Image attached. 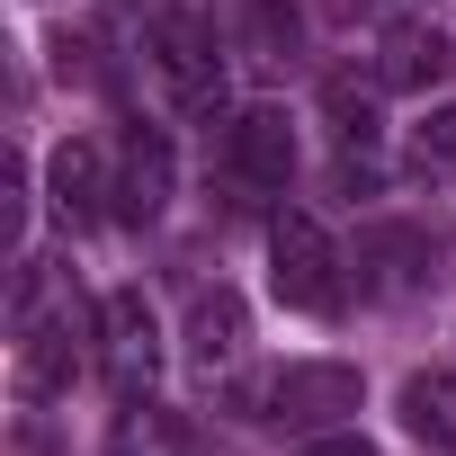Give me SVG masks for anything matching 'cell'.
I'll return each instance as SVG.
<instances>
[{
	"label": "cell",
	"instance_id": "cell-1",
	"mask_svg": "<svg viewBox=\"0 0 456 456\" xmlns=\"http://www.w3.org/2000/svg\"><path fill=\"white\" fill-rule=\"evenodd\" d=\"M269 287L287 314H340V251L314 215H278L269 233Z\"/></svg>",
	"mask_w": 456,
	"mask_h": 456
},
{
	"label": "cell",
	"instance_id": "cell-2",
	"mask_svg": "<svg viewBox=\"0 0 456 456\" xmlns=\"http://www.w3.org/2000/svg\"><path fill=\"white\" fill-rule=\"evenodd\" d=\"M143 54H152V72L170 81V99L188 117H224V63H215V37H206L197 10H161L152 37H143Z\"/></svg>",
	"mask_w": 456,
	"mask_h": 456
},
{
	"label": "cell",
	"instance_id": "cell-3",
	"mask_svg": "<svg viewBox=\"0 0 456 456\" xmlns=\"http://www.w3.org/2000/svg\"><path fill=\"white\" fill-rule=\"evenodd\" d=\"M99 340H108V385L117 394H143L152 367H161V314L143 305V287H117L99 305Z\"/></svg>",
	"mask_w": 456,
	"mask_h": 456
},
{
	"label": "cell",
	"instance_id": "cell-4",
	"mask_svg": "<svg viewBox=\"0 0 456 456\" xmlns=\"http://www.w3.org/2000/svg\"><path fill=\"white\" fill-rule=\"evenodd\" d=\"M224 152H233V179L287 188V170H296V126H287V108H242L233 134H224Z\"/></svg>",
	"mask_w": 456,
	"mask_h": 456
},
{
	"label": "cell",
	"instance_id": "cell-5",
	"mask_svg": "<svg viewBox=\"0 0 456 456\" xmlns=\"http://www.w3.org/2000/svg\"><path fill=\"white\" fill-rule=\"evenodd\" d=\"M81 305H54V314H28V349H19V376L28 394H63L81 376Z\"/></svg>",
	"mask_w": 456,
	"mask_h": 456
},
{
	"label": "cell",
	"instance_id": "cell-6",
	"mask_svg": "<svg viewBox=\"0 0 456 456\" xmlns=\"http://www.w3.org/2000/svg\"><path fill=\"white\" fill-rule=\"evenodd\" d=\"M269 420H296V429H314V420H340V411H358V376L349 367H287L269 394Z\"/></svg>",
	"mask_w": 456,
	"mask_h": 456
},
{
	"label": "cell",
	"instance_id": "cell-7",
	"mask_svg": "<svg viewBox=\"0 0 456 456\" xmlns=\"http://www.w3.org/2000/svg\"><path fill=\"white\" fill-rule=\"evenodd\" d=\"M108 197H117L126 224H152V215L170 206V143H161L152 126L126 134V152H117V188H108Z\"/></svg>",
	"mask_w": 456,
	"mask_h": 456
},
{
	"label": "cell",
	"instance_id": "cell-8",
	"mask_svg": "<svg viewBox=\"0 0 456 456\" xmlns=\"http://www.w3.org/2000/svg\"><path fill=\"white\" fill-rule=\"evenodd\" d=\"M242 340H251V314H242L233 287H206V296L188 305V367H197V376H224V367L242 358Z\"/></svg>",
	"mask_w": 456,
	"mask_h": 456
},
{
	"label": "cell",
	"instance_id": "cell-9",
	"mask_svg": "<svg viewBox=\"0 0 456 456\" xmlns=\"http://www.w3.org/2000/svg\"><path fill=\"white\" fill-rule=\"evenodd\" d=\"M438 72H447V37H438V28L394 19V28L376 37V81H385V90H429Z\"/></svg>",
	"mask_w": 456,
	"mask_h": 456
},
{
	"label": "cell",
	"instance_id": "cell-10",
	"mask_svg": "<svg viewBox=\"0 0 456 456\" xmlns=\"http://www.w3.org/2000/svg\"><path fill=\"white\" fill-rule=\"evenodd\" d=\"M108 456H188V429H179L161 403L126 394V411H117V429H108Z\"/></svg>",
	"mask_w": 456,
	"mask_h": 456
},
{
	"label": "cell",
	"instance_id": "cell-11",
	"mask_svg": "<svg viewBox=\"0 0 456 456\" xmlns=\"http://www.w3.org/2000/svg\"><path fill=\"white\" fill-rule=\"evenodd\" d=\"M45 179H54V215H63V224H90L99 197H108V179H99V143H63Z\"/></svg>",
	"mask_w": 456,
	"mask_h": 456
},
{
	"label": "cell",
	"instance_id": "cell-12",
	"mask_svg": "<svg viewBox=\"0 0 456 456\" xmlns=\"http://www.w3.org/2000/svg\"><path fill=\"white\" fill-rule=\"evenodd\" d=\"M403 429L456 447V376H411V385H403Z\"/></svg>",
	"mask_w": 456,
	"mask_h": 456
},
{
	"label": "cell",
	"instance_id": "cell-13",
	"mask_svg": "<svg viewBox=\"0 0 456 456\" xmlns=\"http://www.w3.org/2000/svg\"><path fill=\"white\" fill-rule=\"evenodd\" d=\"M411 170H429V179H456V108H429V117L411 126Z\"/></svg>",
	"mask_w": 456,
	"mask_h": 456
},
{
	"label": "cell",
	"instance_id": "cell-14",
	"mask_svg": "<svg viewBox=\"0 0 456 456\" xmlns=\"http://www.w3.org/2000/svg\"><path fill=\"white\" fill-rule=\"evenodd\" d=\"M296 10H287V0H251V63H287L296 54Z\"/></svg>",
	"mask_w": 456,
	"mask_h": 456
},
{
	"label": "cell",
	"instance_id": "cell-15",
	"mask_svg": "<svg viewBox=\"0 0 456 456\" xmlns=\"http://www.w3.org/2000/svg\"><path fill=\"white\" fill-rule=\"evenodd\" d=\"M322 99H331V126H340V143H349V152H367V143H376V99H367L358 81H331Z\"/></svg>",
	"mask_w": 456,
	"mask_h": 456
},
{
	"label": "cell",
	"instance_id": "cell-16",
	"mask_svg": "<svg viewBox=\"0 0 456 456\" xmlns=\"http://www.w3.org/2000/svg\"><path fill=\"white\" fill-rule=\"evenodd\" d=\"M296 456H367L358 438H314V447H296Z\"/></svg>",
	"mask_w": 456,
	"mask_h": 456
}]
</instances>
